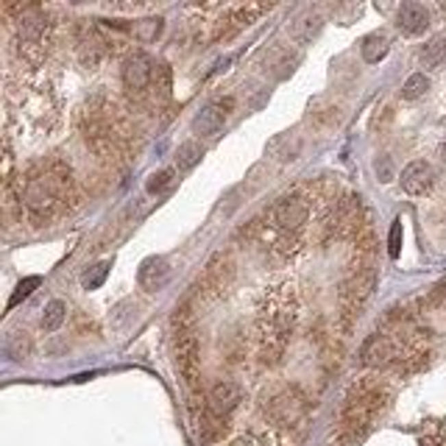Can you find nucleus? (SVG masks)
<instances>
[{
  "label": "nucleus",
  "instance_id": "obj_15",
  "mask_svg": "<svg viewBox=\"0 0 446 446\" xmlns=\"http://www.w3.org/2000/svg\"><path fill=\"white\" fill-rule=\"evenodd\" d=\"M232 106V98L221 101V103H210L204 106L195 117H193V132L198 137H218V132L226 123V109Z\"/></svg>",
  "mask_w": 446,
  "mask_h": 446
},
{
  "label": "nucleus",
  "instance_id": "obj_19",
  "mask_svg": "<svg viewBox=\"0 0 446 446\" xmlns=\"http://www.w3.org/2000/svg\"><path fill=\"white\" fill-rule=\"evenodd\" d=\"M109 42L103 36H98V34H90V36H84L78 42V59H81V64L84 67H98L106 56H109Z\"/></svg>",
  "mask_w": 446,
  "mask_h": 446
},
{
  "label": "nucleus",
  "instance_id": "obj_23",
  "mask_svg": "<svg viewBox=\"0 0 446 446\" xmlns=\"http://www.w3.org/2000/svg\"><path fill=\"white\" fill-rule=\"evenodd\" d=\"M265 64L271 67V73H273L276 78H290V75H293V70H296V64H299V59H296L290 51L273 48V51H271V56L265 59Z\"/></svg>",
  "mask_w": 446,
  "mask_h": 446
},
{
  "label": "nucleus",
  "instance_id": "obj_30",
  "mask_svg": "<svg viewBox=\"0 0 446 446\" xmlns=\"http://www.w3.org/2000/svg\"><path fill=\"white\" fill-rule=\"evenodd\" d=\"M427 90H430V78H427L424 73H413L408 81H404L401 98H404V101H416V98H421Z\"/></svg>",
  "mask_w": 446,
  "mask_h": 446
},
{
  "label": "nucleus",
  "instance_id": "obj_13",
  "mask_svg": "<svg viewBox=\"0 0 446 446\" xmlns=\"http://www.w3.org/2000/svg\"><path fill=\"white\" fill-rule=\"evenodd\" d=\"M399 182H401V190L408 193V195H424L435 184V171H432L430 162L416 159V162H410V165L401 171Z\"/></svg>",
  "mask_w": 446,
  "mask_h": 446
},
{
  "label": "nucleus",
  "instance_id": "obj_36",
  "mask_svg": "<svg viewBox=\"0 0 446 446\" xmlns=\"http://www.w3.org/2000/svg\"><path fill=\"white\" fill-rule=\"evenodd\" d=\"M441 156H443V162H446V143L441 145Z\"/></svg>",
  "mask_w": 446,
  "mask_h": 446
},
{
  "label": "nucleus",
  "instance_id": "obj_26",
  "mask_svg": "<svg viewBox=\"0 0 446 446\" xmlns=\"http://www.w3.org/2000/svg\"><path fill=\"white\" fill-rule=\"evenodd\" d=\"M64 318H67V304L64 301H59V299H53L48 307H45V315H42V330L45 332H56L62 323H64Z\"/></svg>",
  "mask_w": 446,
  "mask_h": 446
},
{
  "label": "nucleus",
  "instance_id": "obj_24",
  "mask_svg": "<svg viewBox=\"0 0 446 446\" xmlns=\"http://www.w3.org/2000/svg\"><path fill=\"white\" fill-rule=\"evenodd\" d=\"M360 51H362V59H366L369 64H377V62H382L388 56L391 42H388L385 34H371V36L362 39V48Z\"/></svg>",
  "mask_w": 446,
  "mask_h": 446
},
{
  "label": "nucleus",
  "instance_id": "obj_10",
  "mask_svg": "<svg viewBox=\"0 0 446 446\" xmlns=\"http://www.w3.org/2000/svg\"><path fill=\"white\" fill-rule=\"evenodd\" d=\"M404 349L401 343L393 338V335H385V332H374L362 340L360 346V366L366 369H388V366H396L401 360Z\"/></svg>",
  "mask_w": 446,
  "mask_h": 446
},
{
  "label": "nucleus",
  "instance_id": "obj_35",
  "mask_svg": "<svg viewBox=\"0 0 446 446\" xmlns=\"http://www.w3.org/2000/svg\"><path fill=\"white\" fill-rule=\"evenodd\" d=\"M377 173L382 176V182H391V162H388L385 156L377 162Z\"/></svg>",
  "mask_w": 446,
  "mask_h": 446
},
{
  "label": "nucleus",
  "instance_id": "obj_17",
  "mask_svg": "<svg viewBox=\"0 0 446 446\" xmlns=\"http://www.w3.org/2000/svg\"><path fill=\"white\" fill-rule=\"evenodd\" d=\"M168 279H171V268H168V262L162 260V257H148V260L140 265V271H137L140 288L148 290V293L162 290V288L168 285Z\"/></svg>",
  "mask_w": 446,
  "mask_h": 446
},
{
  "label": "nucleus",
  "instance_id": "obj_31",
  "mask_svg": "<svg viewBox=\"0 0 446 446\" xmlns=\"http://www.w3.org/2000/svg\"><path fill=\"white\" fill-rule=\"evenodd\" d=\"M109 268H112V262H98L90 271H84V276H81V285H84V290H98L103 285Z\"/></svg>",
  "mask_w": 446,
  "mask_h": 446
},
{
  "label": "nucleus",
  "instance_id": "obj_28",
  "mask_svg": "<svg viewBox=\"0 0 446 446\" xmlns=\"http://www.w3.org/2000/svg\"><path fill=\"white\" fill-rule=\"evenodd\" d=\"M321 28H323V20L318 14H307L293 25V34H296V39H301V42H310V39H315L321 34Z\"/></svg>",
  "mask_w": 446,
  "mask_h": 446
},
{
  "label": "nucleus",
  "instance_id": "obj_22",
  "mask_svg": "<svg viewBox=\"0 0 446 446\" xmlns=\"http://www.w3.org/2000/svg\"><path fill=\"white\" fill-rule=\"evenodd\" d=\"M173 81H171V67L156 64L153 67V84H151V103H165L171 98Z\"/></svg>",
  "mask_w": 446,
  "mask_h": 446
},
{
  "label": "nucleus",
  "instance_id": "obj_18",
  "mask_svg": "<svg viewBox=\"0 0 446 446\" xmlns=\"http://www.w3.org/2000/svg\"><path fill=\"white\" fill-rule=\"evenodd\" d=\"M396 25L401 34L408 36H419L430 28V12L421 3H401L396 12Z\"/></svg>",
  "mask_w": 446,
  "mask_h": 446
},
{
  "label": "nucleus",
  "instance_id": "obj_29",
  "mask_svg": "<svg viewBox=\"0 0 446 446\" xmlns=\"http://www.w3.org/2000/svg\"><path fill=\"white\" fill-rule=\"evenodd\" d=\"M132 34L140 39V42H153V39L162 34V20H159V17L137 20V23L132 25Z\"/></svg>",
  "mask_w": 446,
  "mask_h": 446
},
{
  "label": "nucleus",
  "instance_id": "obj_12",
  "mask_svg": "<svg viewBox=\"0 0 446 446\" xmlns=\"http://www.w3.org/2000/svg\"><path fill=\"white\" fill-rule=\"evenodd\" d=\"M240 401H243V391H240V385H234V382H229V380L215 382V385L210 388V393H207V408L215 410V413L223 416V419H229V416L240 408Z\"/></svg>",
  "mask_w": 446,
  "mask_h": 446
},
{
  "label": "nucleus",
  "instance_id": "obj_16",
  "mask_svg": "<svg viewBox=\"0 0 446 446\" xmlns=\"http://www.w3.org/2000/svg\"><path fill=\"white\" fill-rule=\"evenodd\" d=\"M195 424H198V441L201 443H218L229 432V419H223L215 410H210L207 401H204V408L195 413Z\"/></svg>",
  "mask_w": 446,
  "mask_h": 446
},
{
  "label": "nucleus",
  "instance_id": "obj_21",
  "mask_svg": "<svg viewBox=\"0 0 446 446\" xmlns=\"http://www.w3.org/2000/svg\"><path fill=\"white\" fill-rule=\"evenodd\" d=\"M419 62H421V67H427V70H438V67L446 62V36H432L430 42L421 48Z\"/></svg>",
  "mask_w": 446,
  "mask_h": 446
},
{
  "label": "nucleus",
  "instance_id": "obj_27",
  "mask_svg": "<svg viewBox=\"0 0 446 446\" xmlns=\"http://www.w3.org/2000/svg\"><path fill=\"white\" fill-rule=\"evenodd\" d=\"M6 351H9V357H14V360H25V357L31 354V338H28V332H23V330L9 332V338H6Z\"/></svg>",
  "mask_w": 446,
  "mask_h": 446
},
{
  "label": "nucleus",
  "instance_id": "obj_11",
  "mask_svg": "<svg viewBox=\"0 0 446 446\" xmlns=\"http://www.w3.org/2000/svg\"><path fill=\"white\" fill-rule=\"evenodd\" d=\"M232 282H234V262L226 251H218L210 257L198 288H204V296H221L232 288Z\"/></svg>",
  "mask_w": 446,
  "mask_h": 446
},
{
  "label": "nucleus",
  "instance_id": "obj_5",
  "mask_svg": "<svg viewBox=\"0 0 446 446\" xmlns=\"http://www.w3.org/2000/svg\"><path fill=\"white\" fill-rule=\"evenodd\" d=\"M374 285H377V268L371 262L357 260V265L349 268L343 285H340V315H343L346 327H351V321L360 318L362 304L374 293Z\"/></svg>",
  "mask_w": 446,
  "mask_h": 446
},
{
  "label": "nucleus",
  "instance_id": "obj_2",
  "mask_svg": "<svg viewBox=\"0 0 446 446\" xmlns=\"http://www.w3.org/2000/svg\"><path fill=\"white\" fill-rule=\"evenodd\" d=\"M388 401H391V393L377 380H362V382L351 385L346 399H343L338 430H335L338 443L340 446H357L362 438L371 432L377 419L385 413Z\"/></svg>",
  "mask_w": 446,
  "mask_h": 446
},
{
  "label": "nucleus",
  "instance_id": "obj_4",
  "mask_svg": "<svg viewBox=\"0 0 446 446\" xmlns=\"http://www.w3.org/2000/svg\"><path fill=\"white\" fill-rule=\"evenodd\" d=\"M173 354H176L179 374L193 388L201 377V346H198L190 304L176 307V315H173Z\"/></svg>",
  "mask_w": 446,
  "mask_h": 446
},
{
  "label": "nucleus",
  "instance_id": "obj_3",
  "mask_svg": "<svg viewBox=\"0 0 446 446\" xmlns=\"http://www.w3.org/2000/svg\"><path fill=\"white\" fill-rule=\"evenodd\" d=\"M296 327V304L293 293L288 288L271 290L265 296V304L260 310V357L268 366H276L285 357V349L290 343Z\"/></svg>",
  "mask_w": 446,
  "mask_h": 446
},
{
  "label": "nucleus",
  "instance_id": "obj_20",
  "mask_svg": "<svg viewBox=\"0 0 446 446\" xmlns=\"http://www.w3.org/2000/svg\"><path fill=\"white\" fill-rule=\"evenodd\" d=\"M268 153H271L273 159H279V162L296 159V156L301 153V140H299V134H293V132L276 134V137L271 140V145H268Z\"/></svg>",
  "mask_w": 446,
  "mask_h": 446
},
{
  "label": "nucleus",
  "instance_id": "obj_32",
  "mask_svg": "<svg viewBox=\"0 0 446 446\" xmlns=\"http://www.w3.org/2000/svg\"><path fill=\"white\" fill-rule=\"evenodd\" d=\"M39 288V276H25L23 282H20V285H17V290L12 293V299H9V307H17L20 301H25L34 290Z\"/></svg>",
  "mask_w": 446,
  "mask_h": 446
},
{
  "label": "nucleus",
  "instance_id": "obj_6",
  "mask_svg": "<svg viewBox=\"0 0 446 446\" xmlns=\"http://www.w3.org/2000/svg\"><path fill=\"white\" fill-rule=\"evenodd\" d=\"M51 48V23L42 12L31 9L28 14L20 17V31H17V53L28 64H39L48 56Z\"/></svg>",
  "mask_w": 446,
  "mask_h": 446
},
{
  "label": "nucleus",
  "instance_id": "obj_1",
  "mask_svg": "<svg viewBox=\"0 0 446 446\" xmlns=\"http://www.w3.org/2000/svg\"><path fill=\"white\" fill-rule=\"evenodd\" d=\"M73 198H75L73 171L59 159L34 165L20 182V207L36 226H42L53 221L59 212H64Z\"/></svg>",
  "mask_w": 446,
  "mask_h": 446
},
{
  "label": "nucleus",
  "instance_id": "obj_9",
  "mask_svg": "<svg viewBox=\"0 0 446 446\" xmlns=\"http://www.w3.org/2000/svg\"><path fill=\"white\" fill-rule=\"evenodd\" d=\"M153 62L148 59V53L137 51L129 53L123 62V70H120V78H123V87L132 95L134 103H151V84H153Z\"/></svg>",
  "mask_w": 446,
  "mask_h": 446
},
{
  "label": "nucleus",
  "instance_id": "obj_8",
  "mask_svg": "<svg viewBox=\"0 0 446 446\" xmlns=\"http://www.w3.org/2000/svg\"><path fill=\"white\" fill-rule=\"evenodd\" d=\"M307 410H310V404H307V396L299 391V388H285V391H279L268 399L265 404V413L268 419L282 427V430H296L304 424L307 419Z\"/></svg>",
  "mask_w": 446,
  "mask_h": 446
},
{
  "label": "nucleus",
  "instance_id": "obj_7",
  "mask_svg": "<svg viewBox=\"0 0 446 446\" xmlns=\"http://www.w3.org/2000/svg\"><path fill=\"white\" fill-rule=\"evenodd\" d=\"M265 226L276 234H290V237H301V229L310 221V207L301 195H282L276 198L271 210L265 212Z\"/></svg>",
  "mask_w": 446,
  "mask_h": 446
},
{
  "label": "nucleus",
  "instance_id": "obj_33",
  "mask_svg": "<svg viewBox=\"0 0 446 446\" xmlns=\"http://www.w3.org/2000/svg\"><path fill=\"white\" fill-rule=\"evenodd\" d=\"M171 184H173V171H159V173H153V176L148 179L145 190L153 195V193H162V190H168Z\"/></svg>",
  "mask_w": 446,
  "mask_h": 446
},
{
  "label": "nucleus",
  "instance_id": "obj_14",
  "mask_svg": "<svg viewBox=\"0 0 446 446\" xmlns=\"http://www.w3.org/2000/svg\"><path fill=\"white\" fill-rule=\"evenodd\" d=\"M271 6H237V9H229L221 20H218V31H215V39H229V36H234L240 28H246V25H251L262 12H268Z\"/></svg>",
  "mask_w": 446,
  "mask_h": 446
},
{
  "label": "nucleus",
  "instance_id": "obj_34",
  "mask_svg": "<svg viewBox=\"0 0 446 446\" xmlns=\"http://www.w3.org/2000/svg\"><path fill=\"white\" fill-rule=\"evenodd\" d=\"M399 251H401V221H393L391 237H388V254H391V260H396Z\"/></svg>",
  "mask_w": 446,
  "mask_h": 446
},
{
  "label": "nucleus",
  "instance_id": "obj_25",
  "mask_svg": "<svg viewBox=\"0 0 446 446\" xmlns=\"http://www.w3.org/2000/svg\"><path fill=\"white\" fill-rule=\"evenodd\" d=\"M201 156H204V148L190 140V143L179 145V151H176V168H179L182 173H187V171H193V168L198 165Z\"/></svg>",
  "mask_w": 446,
  "mask_h": 446
}]
</instances>
